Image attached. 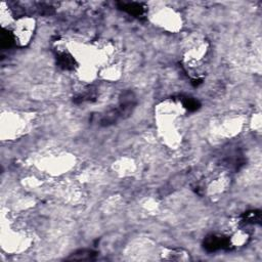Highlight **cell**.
Wrapping results in <instances>:
<instances>
[{
	"mask_svg": "<svg viewBox=\"0 0 262 262\" xmlns=\"http://www.w3.org/2000/svg\"><path fill=\"white\" fill-rule=\"evenodd\" d=\"M137 106V96L131 90H126L119 97L118 107L114 109L119 119H125L131 115Z\"/></svg>",
	"mask_w": 262,
	"mask_h": 262,
	"instance_id": "6da1fadb",
	"label": "cell"
},
{
	"mask_svg": "<svg viewBox=\"0 0 262 262\" xmlns=\"http://www.w3.org/2000/svg\"><path fill=\"white\" fill-rule=\"evenodd\" d=\"M162 256H163L165 260H175V261L191 260L188 253L183 249H165Z\"/></svg>",
	"mask_w": 262,
	"mask_h": 262,
	"instance_id": "8992f818",
	"label": "cell"
},
{
	"mask_svg": "<svg viewBox=\"0 0 262 262\" xmlns=\"http://www.w3.org/2000/svg\"><path fill=\"white\" fill-rule=\"evenodd\" d=\"M261 221V213L258 210L245 212L241 216V222L244 224H259Z\"/></svg>",
	"mask_w": 262,
	"mask_h": 262,
	"instance_id": "52a82bcc",
	"label": "cell"
},
{
	"mask_svg": "<svg viewBox=\"0 0 262 262\" xmlns=\"http://www.w3.org/2000/svg\"><path fill=\"white\" fill-rule=\"evenodd\" d=\"M97 93L96 89L93 86H84L82 89L78 90L74 96L75 103H85V102H93L96 99Z\"/></svg>",
	"mask_w": 262,
	"mask_h": 262,
	"instance_id": "277c9868",
	"label": "cell"
},
{
	"mask_svg": "<svg viewBox=\"0 0 262 262\" xmlns=\"http://www.w3.org/2000/svg\"><path fill=\"white\" fill-rule=\"evenodd\" d=\"M57 61L59 66L64 70H74L77 67L76 60L68 51H59Z\"/></svg>",
	"mask_w": 262,
	"mask_h": 262,
	"instance_id": "5b68a950",
	"label": "cell"
},
{
	"mask_svg": "<svg viewBox=\"0 0 262 262\" xmlns=\"http://www.w3.org/2000/svg\"><path fill=\"white\" fill-rule=\"evenodd\" d=\"M119 10L127 13L130 15H133L138 19H143L147 15V7L142 3L138 2H119Z\"/></svg>",
	"mask_w": 262,
	"mask_h": 262,
	"instance_id": "3957f363",
	"label": "cell"
},
{
	"mask_svg": "<svg viewBox=\"0 0 262 262\" xmlns=\"http://www.w3.org/2000/svg\"><path fill=\"white\" fill-rule=\"evenodd\" d=\"M204 248L208 252H217L219 250L232 249L231 238L220 234H210L204 240Z\"/></svg>",
	"mask_w": 262,
	"mask_h": 262,
	"instance_id": "7a4b0ae2",
	"label": "cell"
},
{
	"mask_svg": "<svg viewBox=\"0 0 262 262\" xmlns=\"http://www.w3.org/2000/svg\"><path fill=\"white\" fill-rule=\"evenodd\" d=\"M97 253L92 251V250H79L75 253H73L68 259H72V260H93L95 259Z\"/></svg>",
	"mask_w": 262,
	"mask_h": 262,
	"instance_id": "ba28073f",
	"label": "cell"
},
{
	"mask_svg": "<svg viewBox=\"0 0 262 262\" xmlns=\"http://www.w3.org/2000/svg\"><path fill=\"white\" fill-rule=\"evenodd\" d=\"M180 101H182L183 106L185 108L186 110L191 111V112H195L198 109H200V103H199L197 99L193 98V97H188V96H185L180 98Z\"/></svg>",
	"mask_w": 262,
	"mask_h": 262,
	"instance_id": "9c48e42d",
	"label": "cell"
}]
</instances>
